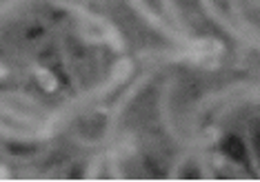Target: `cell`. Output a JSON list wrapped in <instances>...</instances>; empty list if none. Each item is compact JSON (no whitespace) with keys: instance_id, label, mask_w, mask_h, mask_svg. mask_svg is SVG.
Here are the masks:
<instances>
[{"instance_id":"1","label":"cell","mask_w":260,"mask_h":182,"mask_svg":"<svg viewBox=\"0 0 260 182\" xmlns=\"http://www.w3.org/2000/svg\"><path fill=\"white\" fill-rule=\"evenodd\" d=\"M132 67H134V62L129 60V58H122V60L114 67V71H111V76L103 82V85L93 87V89L85 91V93H78V96L72 98L69 102H64L58 111H54V114H51L49 118H47V120L43 122V125H40V127H43V131H36V133H22V131H16V129H7V127H3V136H7V138H16V140H45V138L54 136V131L58 129V125H62L64 120H69V118H72V116H74L78 109L87 107V104L93 102L96 98L107 96V93H109L111 89H114V87L120 85V82L125 80L129 74H132Z\"/></svg>"},{"instance_id":"2","label":"cell","mask_w":260,"mask_h":182,"mask_svg":"<svg viewBox=\"0 0 260 182\" xmlns=\"http://www.w3.org/2000/svg\"><path fill=\"white\" fill-rule=\"evenodd\" d=\"M129 5L138 11L143 18L149 22V25L156 29V31H160L165 38H169V40H174V43H178V45H182V47H191V49H196V47H207V45H211L209 40H193V38H189V36H185V33H180V31H176L171 25H167L160 16L156 14V11H151L149 9V5L145 3V0H129Z\"/></svg>"},{"instance_id":"3","label":"cell","mask_w":260,"mask_h":182,"mask_svg":"<svg viewBox=\"0 0 260 182\" xmlns=\"http://www.w3.org/2000/svg\"><path fill=\"white\" fill-rule=\"evenodd\" d=\"M200 5H203V9L207 11V16H209L211 20L216 22L220 29H224V31L229 33L232 38H236L238 43H242V45H247V47H253V49H260V38H256V36H251L249 31H245L242 27H236L232 20L229 18H224V16L218 11V7L214 5V0H200Z\"/></svg>"},{"instance_id":"4","label":"cell","mask_w":260,"mask_h":182,"mask_svg":"<svg viewBox=\"0 0 260 182\" xmlns=\"http://www.w3.org/2000/svg\"><path fill=\"white\" fill-rule=\"evenodd\" d=\"M60 7H64V9H69V11H74L76 16H80V18H85V20H89V22H93L96 27H100L105 31V36H107V40L111 43V47L114 49H118V51H122V40H120V33L116 31V27L111 25V22H107L103 18V16H96V14H91L89 9H85V7H80V5H74V3H67V0H56Z\"/></svg>"},{"instance_id":"5","label":"cell","mask_w":260,"mask_h":182,"mask_svg":"<svg viewBox=\"0 0 260 182\" xmlns=\"http://www.w3.org/2000/svg\"><path fill=\"white\" fill-rule=\"evenodd\" d=\"M151 76H153V71H145L143 76H138L134 85L129 87V89H127V91L122 93V96L116 100V104H114V107H111V114H109V122H107V136H105V138H109L111 133H114V129H116V125H118V120H120V116L125 114L127 104L132 102L136 96H138V91L143 89V87L147 85V82L151 80Z\"/></svg>"},{"instance_id":"6","label":"cell","mask_w":260,"mask_h":182,"mask_svg":"<svg viewBox=\"0 0 260 182\" xmlns=\"http://www.w3.org/2000/svg\"><path fill=\"white\" fill-rule=\"evenodd\" d=\"M222 147V154L229 158V160H236V162H240V160H245V142H242V138L238 136H227L220 142Z\"/></svg>"},{"instance_id":"7","label":"cell","mask_w":260,"mask_h":182,"mask_svg":"<svg viewBox=\"0 0 260 182\" xmlns=\"http://www.w3.org/2000/svg\"><path fill=\"white\" fill-rule=\"evenodd\" d=\"M162 5H165V9H167V14L171 16V18H174V22H176V27H185L182 25V18H180V14L178 11H176V7H174V3H171V0H162Z\"/></svg>"},{"instance_id":"8","label":"cell","mask_w":260,"mask_h":182,"mask_svg":"<svg viewBox=\"0 0 260 182\" xmlns=\"http://www.w3.org/2000/svg\"><path fill=\"white\" fill-rule=\"evenodd\" d=\"M40 36H45L43 27H31V29H27V33H25V38L29 43H36V40H40Z\"/></svg>"},{"instance_id":"9","label":"cell","mask_w":260,"mask_h":182,"mask_svg":"<svg viewBox=\"0 0 260 182\" xmlns=\"http://www.w3.org/2000/svg\"><path fill=\"white\" fill-rule=\"evenodd\" d=\"M18 3H20V0H7V3L3 5V14H7V11L14 7V5H18Z\"/></svg>"}]
</instances>
